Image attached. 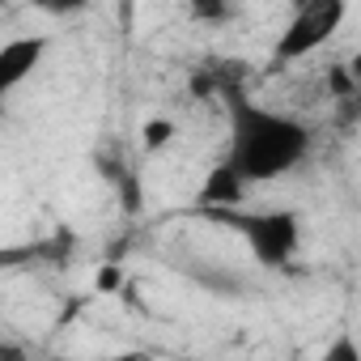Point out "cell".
I'll return each mask as SVG.
<instances>
[{"label": "cell", "mask_w": 361, "mask_h": 361, "mask_svg": "<svg viewBox=\"0 0 361 361\" xmlns=\"http://www.w3.org/2000/svg\"><path fill=\"white\" fill-rule=\"evenodd\" d=\"M213 226H226L230 234L243 238V247L251 251V259L268 272H281L298 259L302 251V213L298 209H213V213H196Z\"/></svg>", "instance_id": "cell-2"}, {"label": "cell", "mask_w": 361, "mask_h": 361, "mask_svg": "<svg viewBox=\"0 0 361 361\" xmlns=\"http://www.w3.org/2000/svg\"><path fill=\"white\" fill-rule=\"evenodd\" d=\"M174 136H178V123H174V119H145V128H140V149H145V153H161L166 145H174Z\"/></svg>", "instance_id": "cell-6"}, {"label": "cell", "mask_w": 361, "mask_h": 361, "mask_svg": "<svg viewBox=\"0 0 361 361\" xmlns=\"http://www.w3.org/2000/svg\"><path fill=\"white\" fill-rule=\"evenodd\" d=\"M348 18V5L344 0H306L289 13V22L281 26L276 43H272V56H268V68L281 73L289 64H302L306 56H314L319 47L331 43V35L344 26Z\"/></svg>", "instance_id": "cell-3"}, {"label": "cell", "mask_w": 361, "mask_h": 361, "mask_svg": "<svg viewBox=\"0 0 361 361\" xmlns=\"http://www.w3.org/2000/svg\"><path fill=\"white\" fill-rule=\"evenodd\" d=\"M348 77H353V85L361 90V51H357V56L348 60Z\"/></svg>", "instance_id": "cell-11"}, {"label": "cell", "mask_w": 361, "mask_h": 361, "mask_svg": "<svg viewBox=\"0 0 361 361\" xmlns=\"http://www.w3.org/2000/svg\"><path fill=\"white\" fill-rule=\"evenodd\" d=\"M192 18H200V22H217V18H230V9H221V5H196Z\"/></svg>", "instance_id": "cell-9"}, {"label": "cell", "mask_w": 361, "mask_h": 361, "mask_svg": "<svg viewBox=\"0 0 361 361\" xmlns=\"http://www.w3.org/2000/svg\"><path fill=\"white\" fill-rule=\"evenodd\" d=\"M319 361H361V344H357L348 331H340V336L319 353Z\"/></svg>", "instance_id": "cell-7"}, {"label": "cell", "mask_w": 361, "mask_h": 361, "mask_svg": "<svg viewBox=\"0 0 361 361\" xmlns=\"http://www.w3.org/2000/svg\"><path fill=\"white\" fill-rule=\"evenodd\" d=\"M106 361H157V357H149V353L132 348V353H115V357H106Z\"/></svg>", "instance_id": "cell-10"}, {"label": "cell", "mask_w": 361, "mask_h": 361, "mask_svg": "<svg viewBox=\"0 0 361 361\" xmlns=\"http://www.w3.org/2000/svg\"><path fill=\"white\" fill-rule=\"evenodd\" d=\"M51 51V39L47 35H18L0 47V94H13L22 90L47 60Z\"/></svg>", "instance_id": "cell-4"}, {"label": "cell", "mask_w": 361, "mask_h": 361, "mask_svg": "<svg viewBox=\"0 0 361 361\" xmlns=\"http://www.w3.org/2000/svg\"><path fill=\"white\" fill-rule=\"evenodd\" d=\"M251 196V188H247V178L221 157L213 170H209V178L200 183V192H196V200H192V217L196 213H213V209H243V204H251L247 200Z\"/></svg>", "instance_id": "cell-5"}, {"label": "cell", "mask_w": 361, "mask_h": 361, "mask_svg": "<svg viewBox=\"0 0 361 361\" xmlns=\"http://www.w3.org/2000/svg\"><path fill=\"white\" fill-rule=\"evenodd\" d=\"M119 281H123V276H119V268H102V272H98V293H115V289H119Z\"/></svg>", "instance_id": "cell-8"}, {"label": "cell", "mask_w": 361, "mask_h": 361, "mask_svg": "<svg viewBox=\"0 0 361 361\" xmlns=\"http://www.w3.org/2000/svg\"><path fill=\"white\" fill-rule=\"evenodd\" d=\"M226 106V161L247 178V188H264L293 174L314 153V128L289 111L255 102L238 77L221 90Z\"/></svg>", "instance_id": "cell-1"}]
</instances>
